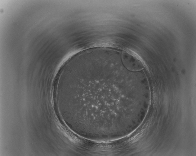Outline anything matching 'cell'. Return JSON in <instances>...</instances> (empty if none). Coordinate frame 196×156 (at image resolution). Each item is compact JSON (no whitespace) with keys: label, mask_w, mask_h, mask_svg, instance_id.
<instances>
[{"label":"cell","mask_w":196,"mask_h":156,"mask_svg":"<svg viewBox=\"0 0 196 156\" xmlns=\"http://www.w3.org/2000/svg\"><path fill=\"white\" fill-rule=\"evenodd\" d=\"M122 59L125 67L131 71H140L146 67L142 59L138 54L129 50L123 52Z\"/></svg>","instance_id":"6da1fadb"}]
</instances>
